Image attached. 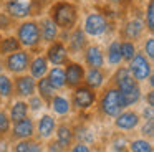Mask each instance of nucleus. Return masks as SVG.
<instances>
[{"label": "nucleus", "mask_w": 154, "mask_h": 152, "mask_svg": "<svg viewBox=\"0 0 154 152\" xmlns=\"http://www.w3.org/2000/svg\"><path fill=\"white\" fill-rule=\"evenodd\" d=\"M76 137L80 139V141H83V142H91V141H93V134H90V131H88L86 127H80V129H78Z\"/></svg>", "instance_id": "nucleus-37"}, {"label": "nucleus", "mask_w": 154, "mask_h": 152, "mask_svg": "<svg viewBox=\"0 0 154 152\" xmlns=\"http://www.w3.org/2000/svg\"><path fill=\"white\" fill-rule=\"evenodd\" d=\"M38 26H40L42 41L51 43V41H55V40H58V36H60V28L55 25V22L50 18V17L42 18L40 23H38Z\"/></svg>", "instance_id": "nucleus-16"}, {"label": "nucleus", "mask_w": 154, "mask_h": 152, "mask_svg": "<svg viewBox=\"0 0 154 152\" xmlns=\"http://www.w3.org/2000/svg\"><path fill=\"white\" fill-rule=\"evenodd\" d=\"M88 46V36L85 35L81 26H75L70 30L66 36V48L70 53L76 55V53H83L85 48Z\"/></svg>", "instance_id": "nucleus-9"}, {"label": "nucleus", "mask_w": 154, "mask_h": 152, "mask_svg": "<svg viewBox=\"0 0 154 152\" xmlns=\"http://www.w3.org/2000/svg\"><path fill=\"white\" fill-rule=\"evenodd\" d=\"M55 129H57L55 119L51 117V116H48V114L42 116L40 121H38V134H40V137H43V139L50 137V135L55 132Z\"/></svg>", "instance_id": "nucleus-22"}, {"label": "nucleus", "mask_w": 154, "mask_h": 152, "mask_svg": "<svg viewBox=\"0 0 154 152\" xmlns=\"http://www.w3.org/2000/svg\"><path fill=\"white\" fill-rule=\"evenodd\" d=\"M14 152H42V145L37 144V142H32V141H20L17 145H15Z\"/></svg>", "instance_id": "nucleus-31"}, {"label": "nucleus", "mask_w": 154, "mask_h": 152, "mask_svg": "<svg viewBox=\"0 0 154 152\" xmlns=\"http://www.w3.org/2000/svg\"><path fill=\"white\" fill-rule=\"evenodd\" d=\"M15 91L18 96L30 98L37 91V79H33L30 74H20L15 79Z\"/></svg>", "instance_id": "nucleus-14"}, {"label": "nucleus", "mask_w": 154, "mask_h": 152, "mask_svg": "<svg viewBox=\"0 0 154 152\" xmlns=\"http://www.w3.org/2000/svg\"><path fill=\"white\" fill-rule=\"evenodd\" d=\"M48 69H50V63L45 58V55H38L35 58L30 59V66H28V71H30V76L33 79H40L43 76H47Z\"/></svg>", "instance_id": "nucleus-17"}, {"label": "nucleus", "mask_w": 154, "mask_h": 152, "mask_svg": "<svg viewBox=\"0 0 154 152\" xmlns=\"http://www.w3.org/2000/svg\"><path fill=\"white\" fill-rule=\"evenodd\" d=\"M144 56H146L149 61H152L154 59V38L152 36H149V38H146V41H144Z\"/></svg>", "instance_id": "nucleus-34"}, {"label": "nucleus", "mask_w": 154, "mask_h": 152, "mask_svg": "<svg viewBox=\"0 0 154 152\" xmlns=\"http://www.w3.org/2000/svg\"><path fill=\"white\" fill-rule=\"evenodd\" d=\"M28 109H30V106H28L25 101H17L10 109V121L17 122V121H20V119L27 117Z\"/></svg>", "instance_id": "nucleus-27"}, {"label": "nucleus", "mask_w": 154, "mask_h": 152, "mask_svg": "<svg viewBox=\"0 0 154 152\" xmlns=\"http://www.w3.org/2000/svg\"><path fill=\"white\" fill-rule=\"evenodd\" d=\"M124 144H126V139L124 137H119L114 141V150L116 152H123L124 150Z\"/></svg>", "instance_id": "nucleus-41"}, {"label": "nucleus", "mask_w": 154, "mask_h": 152, "mask_svg": "<svg viewBox=\"0 0 154 152\" xmlns=\"http://www.w3.org/2000/svg\"><path fill=\"white\" fill-rule=\"evenodd\" d=\"M2 71H4V61L0 59V74H2Z\"/></svg>", "instance_id": "nucleus-46"}, {"label": "nucleus", "mask_w": 154, "mask_h": 152, "mask_svg": "<svg viewBox=\"0 0 154 152\" xmlns=\"http://www.w3.org/2000/svg\"><path fill=\"white\" fill-rule=\"evenodd\" d=\"M33 132H35V124L30 117L20 119V121H17L14 126V135L18 139H22V141H23V139H30L32 135H33Z\"/></svg>", "instance_id": "nucleus-19"}, {"label": "nucleus", "mask_w": 154, "mask_h": 152, "mask_svg": "<svg viewBox=\"0 0 154 152\" xmlns=\"http://www.w3.org/2000/svg\"><path fill=\"white\" fill-rule=\"evenodd\" d=\"M33 2L35 0H7L5 13L12 20H27L30 15H33Z\"/></svg>", "instance_id": "nucleus-6"}, {"label": "nucleus", "mask_w": 154, "mask_h": 152, "mask_svg": "<svg viewBox=\"0 0 154 152\" xmlns=\"http://www.w3.org/2000/svg\"><path fill=\"white\" fill-rule=\"evenodd\" d=\"M144 26H146V30L152 35L154 32V0H149L146 5V10H144Z\"/></svg>", "instance_id": "nucleus-30"}, {"label": "nucleus", "mask_w": 154, "mask_h": 152, "mask_svg": "<svg viewBox=\"0 0 154 152\" xmlns=\"http://www.w3.org/2000/svg\"><path fill=\"white\" fill-rule=\"evenodd\" d=\"M143 134L147 135V137H152V134H154V122L152 121H147V124H144Z\"/></svg>", "instance_id": "nucleus-39"}, {"label": "nucleus", "mask_w": 154, "mask_h": 152, "mask_svg": "<svg viewBox=\"0 0 154 152\" xmlns=\"http://www.w3.org/2000/svg\"><path fill=\"white\" fill-rule=\"evenodd\" d=\"M144 30H146V26H144L143 18H131L123 26V36H124V40L134 41V40H139L143 36Z\"/></svg>", "instance_id": "nucleus-15"}, {"label": "nucleus", "mask_w": 154, "mask_h": 152, "mask_svg": "<svg viewBox=\"0 0 154 152\" xmlns=\"http://www.w3.org/2000/svg\"><path fill=\"white\" fill-rule=\"evenodd\" d=\"M83 83L91 89H98L100 86H103L104 83V73L101 68H88L85 69V78Z\"/></svg>", "instance_id": "nucleus-20"}, {"label": "nucleus", "mask_w": 154, "mask_h": 152, "mask_svg": "<svg viewBox=\"0 0 154 152\" xmlns=\"http://www.w3.org/2000/svg\"><path fill=\"white\" fill-rule=\"evenodd\" d=\"M119 48H121V58H123V61H126V63L137 53L136 43L131 41V40H123V41L119 43Z\"/></svg>", "instance_id": "nucleus-29"}, {"label": "nucleus", "mask_w": 154, "mask_h": 152, "mask_svg": "<svg viewBox=\"0 0 154 152\" xmlns=\"http://www.w3.org/2000/svg\"><path fill=\"white\" fill-rule=\"evenodd\" d=\"M50 17L55 22V25L60 28V32H70L76 26L78 22V7L66 0H58L51 5Z\"/></svg>", "instance_id": "nucleus-1"}, {"label": "nucleus", "mask_w": 154, "mask_h": 152, "mask_svg": "<svg viewBox=\"0 0 154 152\" xmlns=\"http://www.w3.org/2000/svg\"><path fill=\"white\" fill-rule=\"evenodd\" d=\"M85 63L90 68H103L104 66V51L100 45H88L83 51Z\"/></svg>", "instance_id": "nucleus-13"}, {"label": "nucleus", "mask_w": 154, "mask_h": 152, "mask_svg": "<svg viewBox=\"0 0 154 152\" xmlns=\"http://www.w3.org/2000/svg\"><path fill=\"white\" fill-rule=\"evenodd\" d=\"M118 129H123V131H131L134 129L137 124H139V116L137 112L134 111H124V112H119L116 116V121H114Z\"/></svg>", "instance_id": "nucleus-18"}, {"label": "nucleus", "mask_w": 154, "mask_h": 152, "mask_svg": "<svg viewBox=\"0 0 154 152\" xmlns=\"http://www.w3.org/2000/svg\"><path fill=\"white\" fill-rule=\"evenodd\" d=\"M71 152H91V150H90V147H88L85 142H78L76 145L71 147Z\"/></svg>", "instance_id": "nucleus-40"}, {"label": "nucleus", "mask_w": 154, "mask_h": 152, "mask_svg": "<svg viewBox=\"0 0 154 152\" xmlns=\"http://www.w3.org/2000/svg\"><path fill=\"white\" fill-rule=\"evenodd\" d=\"M65 71V86H70V88H76L83 83L85 78V66L80 65L76 61H68L66 66L63 68Z\"/></svg>", "instance_id": "nucleus-12"}, {"label": "nucleus", "mask_w": 154, "mask_h": 152, "mask_svg": "<svg viewBox=\"0 0 154 152\" xmlns=\"http://www.w3.org/2000/svg\"><path fill=\"white\" fill-rule=\"evenodd\" d=\"M47 78L55 89L65 88V71H63L61 66H53V68H50L47 73Z\"/></svg>", "instance_id": "nucleus-23"}, {"label": "nucleus", "mask_w": 154, "mask_h": 152, "mask_svg": "<svg viewBox=\"0 0 154 152\" xmlns=\"http://www.w3.org/2000/svg\"><path fill=\"white\" fill-rule=\"evenodd\" d=\"M83 32L86 36H93V38H98V36H103L104 33L109 30V20L100 12H90L86 13L83 20Z\"/></svg>", "instance_id": "nucleus-3"}, {"label": "nucleus", "mask_w": 154, "mask_h": 152, "mask_svg": "<svg viewBox=\"0 0 154 152\" xmlns=\"http://www.w3.org/2000/svg\"><path fill=\"white\" fill-rule=\"evenodd\" d=\"M144 117L147 119V121H152V106H147L146 109H144Z\"/></svg>", "instance_id": "nucleus-43"}, {"label": "nucleus", "mask_w": 154, "mask_h": 152, "mask_svg": "<svg viewBox=\"0 0 154 152\" xmlns=\"http://www.w3.org/2000/svg\"><path fill=\"white\" fill-rule=\"evenodd\" d=\"M22 46L15 36H4L0 38V56H7L14 51H18Z\"/></svg>", "instance_id": "nucleus-24"}, {"label": "nucleus", "mask_w": 154, "mask_h": 152, "mask_svg": "<svg viewBox=\"0 0 154 152\" xmlns=\"http://www.w3.org/2000/svg\"><path fill=\"white\" fill-rule=\"evenodd\" d=\"M15 38L18 40L20 46L23 50H35L42 43V35H40V26L38 22L35 20H22L17 26Z\"/></svg>", "instance_id": "nucleus-2"}, {"label": "nucleus", "mask_w": 154, "mask_h": 152, "mask_svg": "<svg viewBox=\"0 0 154 152\" xmlns=\"http://www.w3.org/2000/svg\"><path fill=\"white\" fill-rule=\"evenodd\" d=\"M147 106H154V93L152 91L147 93Z\"/></svg>", "instance_id": "nucleus-44"}, {"label": "nucleus", "mask_w": 154, "mask_h": 152, "mask_svg": "<svg viewBox=\"0 0 154 152\" xmlns=\"http://www.w3.org/2000/svg\"><path fill=\"white\" fill-rule=\"evenodd\" d=\"M126 68L129 69V73L133 74V78L136 79L137 83L146 81V79L152 74V61H149V59L139 51L128 61Z\"/></svg>", "instance_id": "nucleus-4"}, {"label": "nucleus", "mask_w": 154, "mask_h": 152, "mask_svg": "<svg viewBox=\"0 0 154 152\" xmlns=\"http://www.w3.org/2000/svg\"><path fill=\"white\" fill-rule=\"evenodd\" d=\"M28 106H32V109H40L43 106V101L40 99V96H30V102H27Z\"/></svg>", "instance_id": "nucleus-38"}, {"label": "nucleus", "mask_w": 154, "mask_h": 152, "mask_svg": "<svg viewBox=\"0 0 154 152\" xmlns=\"http://www.w3.org/2000/svg\"><path fill=\"white\" fill-rule=\"evenodd\" d=\"M30 59H32L30 51L20 48L18 51H14V53L5 56L4 68H7L14 74H23L28 69V66H30Z\"/></svg>", "instance_id": "nucleus-5"}, {"label": "nucleus", "mask_w": 154, "mask_h": 152, "mask_svg": "<svg viewBox=\"0 0 154 152\" xmlns=\"http://www.w3.org/2000/svg\"><path fill=\"white\" fill-rule=\"evenodd\" d=\"M14 93V83L7 74H0V96L2 98H8Z\"/></svg>", "instance_id": "nucleus-32"}, {"label": "nucleus", "mask_w": 154, "mask_h": 152, "mask_svg": "<svg viewBox=\"0 0 154 152\" xmlns=\"http://www.w3.org/2000/svg\"><path fill=\"white\" fill-rule=\"evenodd\" d=\"M100 106H101L103 114L109 116V117H116V116L121 112V109H124L123 102H121V93L118 91L116 88H109L106 93H104Z\"/></svg>", "instance_id": "nucleus-8"}, {"label": "nucleus", "mask_w": 154, "mask_h": 152, "mask_svg": "<svg viewBox=\"0 0 154 152\" xmlns=\"http://www.w3.org/2000/svg\"><path fill=\"white\" fill-rule=\"evenodd\" d=\"M65 149L61 147L58 142H51V144H48V152H63Z\"/></svg>", "instance_id": "nucleus-42"}, {"label": "nucleus", "mask_w": 154, "mask_h": 152, "mask_svg": "<svg viewBox=\"0 0 154 152\" xmlns=\"http://www.w3.org/2000/svg\"><path fill=\"white\" fill-rule=\"evenodd\" d=\"M104 2L114 3V5H121V3H124V2H126V0H104Z\"/></svg>", "instance_id": "nucleus-45"}, {"label": "nucleus", "mask_w": 154, "mask_h": 152, "mask_svg": "<svg viewBox=\"0 0 154 152\" xmlns=\"http://www.w3.org/2000/svg\"><path fill=\"white\" fill-rule=\"evenodd\" d=\"M113 81H114V88L118 89L119 93H126L134 89L136 86H139V83L133 78V74L129 73V69L126 66H118L116 73L113 76Z\"/></svg>", "instance_id": "nucleus-11"}, {"label": "nucleus", "mask_w": 154, "mask_h": 152, "mask_svg": "<svg viewBox=\"0 0 154 152\" xmlns=\"http://www.w3.org/2000/svg\"><path fill=\"white\" fill-rule=\"evenodd\" d=\"M96 101V93L94 89L88 88L86 84H80L75 88L73 93V106L76 109H88L93 106V102Z\"/></svg>", "instance_id": "nucleus-10"}, {"label": "nucleus", "mask_w": 154, "mask_h": 152, "mask_svg": "<svg viewBox=\"0 0 154 152\" xmlns=\"http://www.w3.org/2000/svg\"><path fill=\"white\" fill-rule=\"evenodd\" d=\"M45 58L53 66H63L70 61V51H68L66 45L61 40H55V41L48 43V48L45 51Z\"/></svg>", "instance_id": "nucleus-7"}, {"label": "nucleus", "mask_w": 154, "mask_h": 152, "mask_svg": "<svg viewBox=\"0 0 154 152\" xmlns=\"http://www.w3.org/2000/svg\"><path fill=\"white\" fill-rule=\"evenodd\" d=\"M131 152H152V144L146 139H136L129 144Z\"/></svg>", "instance_id": "nucleus-33"}, {"label": "nucleus", "mask_w": 154, "mask_h": 152, "mask_svg": "<svg viewBox=\"0 0 154 152\" xmlns=\"http://www.w3.org/2000/svg\"><path fill=\"white\" fill-rule=\"evenodd\" d=\"M51 108H53V111L57 112V114L63 116V114H68L70 112V101H68L65 96H57L55 94L53 98H51Z\"/></svg>", "instance_id": "nucleus-28"}, {"label": "nucleus", "mask_w": 154, "mask_h": 152, "mask_svg": "<svg viewBox=\"0 0 154 152\" xmlns=\"http://www.w3.org/2000/svg\"><path fill=\"white\" fill-rule=\"evenodd\" d=\"M0 38H2V35H0Z\"/></svg>", "instance_id": "nucleus-47"}, {"label": "nucleus", "mask_w": 154, "mask_h": 152, "mask_svg": "<svg viewBox=\"0 0 154 152\" xmlns=\"http://www.w3.org/2000/svg\"><path fill=\"white\" fill-rule=\"evenodd\" d=\"M119 43H121V40H111L109 45H108V48H106L104 61H108V65H109V66H121V63H123Z\"/></svg>", "instance_id": "nucleus-21"}, {"label": "nucleus", "mask_w": 154, "mask_h": 152, "mask_svg": "<svg viewBox=\"0 0 154 152\" xmlns=\"http://www.w3.org/2000/svg\"><path fill=\"white\" fill-rule=\"evenodd\" d=\"M37 91H38V96H40V98L50 99V101H51V98L57 94V89L50 84L47 76H43V78H40L37 81Z\"/></svg>", "instance_id": "nucleus-25"}, {"label": "nucleus", "mask_w": 154, "mask_h": 152, "mask_svg": "<svg viewBox=\"0 0 154 152\" xmlns=\"http://www.w3.org/2000/svg\"><path fill=\"white\" fill-rule=\"evenodd\" d=\"M12 25H14V20L7 13L5 12L0 13V30H8V28H12Z\"/></svg>", "instance_id": "nucleus-36"}, {"label": "nucleus", "mask_w": 154, "mask_h": 152, "mask_svg": "<svg viewBox=\"0 0 154 152\" xmlns=\"http://www.w3.org/2000/svg\"><path fill=\"white\" fill-rule=\"evenodd\" d=\"M10 131V117L4 111H0V135L7 134Z\"/></svg>", "instance_id": "nucleus-35"}, {"label": "nucleus", "mask_w": 154, "mask_h": 152, "mask_svg": "<svg viewBox=\"0 0 154 152\" xmlns=\"http://www.w3.org/2000/svg\"><path fill=\"white\" fill-rule=\"evenodd\" d=\"M73 131H71L68 126H60V127L57 129V142L61 145L63 149L70 147L71 142H73Z\"/></svg>", "instance_id": "nucleus-26"}]
</instances>
